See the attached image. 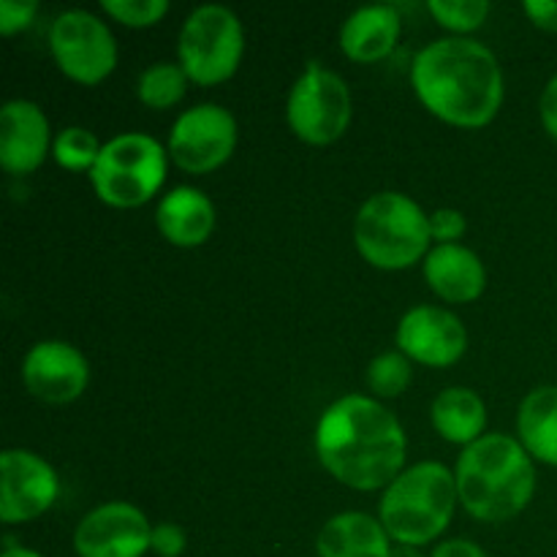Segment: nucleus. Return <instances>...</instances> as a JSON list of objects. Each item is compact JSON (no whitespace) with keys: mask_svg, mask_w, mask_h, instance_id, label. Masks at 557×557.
Instances as JSON below:
<instances>
[{"mask_svg":"<svg viewBox=\"0 0 557 557\" xmlns=\"http://www.w3.org/2000/svg\"><path fill=\"white\" fill-rule=\"evenodd\" d=\"M315 455L341 484L354 490L389 487L406 462V433L395 413L368 395L332 403L315 428Z\"/></svg>","mask_w":557,"mask_h":557,"instance_id":"nucleus-1","label":"nucleus"},{"mask_svg":"<svg viewBox=\"0 0 557 557\" xmlns=\"http://www.w3.org/2000/svg\"><path fill=\"white\" fill-rule=\"evenodd\" d=\"M411 85L435 117L460 128H482L504 103L498 58L493 49L466 36H446L419 49Z\"/></svg>","mask_w":557,"mask_h":557,"instance_id":"nucleus-2","label":"nucleus"},{"mask_svg":"<svg viewBox=\"0 0 557 557\" xmlns=\"http://www.w3.org/2000/svg\"><path fill=\"white\" fill-rule=\"evenodd\" d=\"M457 495L471 517L506 522L520 515L536 490V468L520 438L504 433L482 435L457 460Z\"/></svg>","mask_w":557,"mask_h":557,"instance_id":"nucleus-3","label":"nucleus"},{"mask_svg":"<svg viewBox=\"0 0 557 557\" xmlns=\"http://www.w3.org/2000/svg\"><path fill=\"white\" fill-rule=\"evenodd\" d=\"M457 495V479L444 462L424 460L406 468L381 498V522L395 544L433 542L451 522Z\"/></svg>","mask_w":557,"mask_h":557,"instance_id":"nucleus-4","label":"nucleus"},{"mask_svg":"<svg viewBox=\"0 0 557 557\" xmlns=\"http://www.w3.org/2000/svg\"><path fill=\"white\" fill-rule=\"evenodd\" d=\"M430 215L400 190H381L359 207L354 243L379 270H406L430 253Z\"/></svg>","mask_w":557,"mask_h":557,"instance_id":"nucleus-5","label":"nucleus"},{"mask_svg":"<svg viewBox=\"0 0 557 557\" xmlns=\"http://www.w3.org/2000/svg\"><path fill=\"white\" fill-rule=\"evenodd\" d=\"M166 156L163 145L152 136L128 131L103 141L96 166L90 169L92 190L103 205L141 207L158 194L166 177Z\"/></svg>","mask_w":557,"mask_h":557,"instance_id":"nucleus-6","label":"nucleus"},{"mask_svg":"<svg viewBox=\"0 0 557 557\" xmlns=\"http://www.w3.org/2000/svg\"><path fill=\"white\" fill-rule=\"evenodd\" d=\"M245 30L228 5L205 3L185 16L177 38L180 65L196 85L226 82L239 69Z\"/></svg>","mask_w":557,"mask_h":557,"instance_id":"nucleus-7","label":"nucleus"},{"mask_svg":"<svg viewBox=\"0 0 557 557\" xmlns=\"http://www.w3.org/2000/svg\"><path fill=\"white\" fill-rule=\"evenodd\" d=\"M351 90L346 79L321 63H308L286 101V120L308 145H332L351 125Z\"/></svg>","mask_w":557,"mask_h":557,"instance_id":"nucleus-8","label":"nucleus"},{"mask_svg":"<svg viewBox=\"0 0 557 557\" xmlns=\"http://www.w3.org/2000/svg\"><path fill=\"white\" fill-rule=\"evenodd\" d=\"M49 49L65 76L82 85H98L117 65V44L103 20L85 9H69L49 27Z\"/></svg>","mask_w":557,"mask_h":557,"instance_id":"nucleus-9","label":"nucleus"},{"mask_svg":"<svg viewBox=\"0 0 557 557\" xmlns=\"http://www.w3.org/2000/svg\"><path fill=\"white\" fill-rule=\"evenodd\" d=\"M237 120L221 103H196L169 131V158L190 174H205L232 158Z\"/></svg>","mask_w":557,"mask_h":557,"instance_id":"nucleus-10","label":"nucleus"},{"mask_svg":"<svg viewBox=\"0 0 557 557\" xmlns=\"http://www.w3.org/2000/svg\"><path fill=\"white\" fill-rule=\"evenodd\" d=\"M152 525L145 511L125 500L96 506L74 531L79 557H141L150 549Z\"/></svg>","mask_w":557,"mask_h":557,"instance_id":"nucleus-11","label":"nucleus"},{"mask_svg":"<svg viewBox=\"0 0 557 557\" xmlns=\"http://www.w3.org/2000/svg\"><path fill=\"white\" fill-rule=\"evenodd\" d=\"M60 482L44 457L27 449L0 455V520L16 525L41 517L58 500Z\"/></svg>","mask_w":557,"mask_h":557,"instance_id":"nucleus-12","label":"nucleus"},{"mask_svg":"<svg viewBox=\"0 0 557 557\" xmlns=\"http://www.w3.org/2000/svg\"><path fill=\"white\" fill-rule=\"evenodd\" d=\"M22 381L36 400L49 406L74 403L90 384L85 354L65 341H41L25 354Z\"/></svg>","mask_w":557,"mask_h":557,"instance_id":"nucleus-13","label":"nucleus"},{"mask_svg":"<svg viewBox=\"0 0 557 557\" xmlns=\"http://www.w3.org/2000/svg\"><path fill=\"white\" fill-rule=\"evenodd\" d=\"M397 348L413 362L449 368L468 348L466 324L451 310L417 305L397 324Z\"/></svg>","mask_w":557,"mask_h":557,"instance_id":"nucleus-14","label":"nucleus"},{"mask_svg":"<svg viewBox=\"0 0 557 557\" xmlns=\"http://www.w3.org/2000/svg\"><path fill=\"white\" fill-rule=\"evenodd\" d=\"M49 150V120L27 98L5 101L0 109V163L9 174H30Z\"/></svg>","mask_w":557,"mask_h":557,"instance_id":"nucleus-15","label":"nucleus"},{"mask_svg":"<svg viewBox=\"0 0 557 557\" xmlns=\"http://www.w3.org/2000/svg\"><path fill=\"white\" fill-rule=\"evenodd\" d=\"M428 286L446 302H473L487 286V270L479 253L460 243L435 245L424 256Z\"/></svg>","mask_w":557,"mask_h":557,"instance_id":"nucleus-16","label":"nucleus"},{"mask_svg":"<svg viewBox=\"0 0 557 557\" xmlns=\"http://www.w3.org/2000/svg\"><path fill=\"white\" fill-rule=\"evenodd\" d=\"M158 232L177 248H196L215 228V207L210 196L190 185L169 190L156 207Z\"/></svg>","mask_w":557,"mask_h":557,"instance_id":"nucleus-17","label":"nucleus"},{"mask_svg":"<svg viewBox=\"0 0 557 557\" xmlns=\"http://www.w3.org/2000/svg\"><path fill=\"white\" fill-rule=\"evenodd\" d=\"M400 38V14L389 3L359 5L341 27V49L357 63H375L395 49Z\"/></svg>","mask_w":557,"mask_h":557,"instance_id":"nucleus-18","label":"nucleus"},{"mask_svg":"<svg viewBox=\"0 0 557 557\" xmlns=\"http://www.w3.org/2000/svg\"><path fill=\"white\" fill-rule=\"evenodd\" d=\"M315 553L319 557H389L392 539L384 522L364 511H343L315 536Z\"/></svg>","mask_w":557,"mask_h":557,"instance_id":"nucleus-19","label":"nucleus"},{"mask_svg":"<svg viewBox=\"0 0 557 557\" xmlns=\"http://www.w3.org/2000/svg\"><path fill=\"white\" fill-rule=\"evenodd\" d=\"M433 428L438 430L441 438L449 444L471 446L482 438L484 424H487V408L484 400L468 386H449L438 392L430 408Z\"/></svg>","mask_w":557,"mask_h":557,"instance_id":"nucleus-20","label":"nucleus"},{"mask_svg":"<svg viewBox=\"0 0 557 557\" xmlns=\"http://www.w3.org/2000/svg\"><path fill=\"white\" fill-rule=\"evenodd\" d=\"M517 435L525 451L557 468V386H536L517 411Z\"/></svg>","mask_w":557,"mask_h":557,"instance_id":"nucleus-21","label":"nucleus"},{"mask_svg":"<svg viewBox=\"0 0 557 557\" xmlns=\"http://www.w3.org/2000/svg\"><path fill=\"white\" fill-rule=\"evenodd\" d=\"M188 74L180 63H152L141 71L139 82H136V96L145 107L150 109H169L185 96L188 90Z\"/></svg>","mask_w":557,"mask_h":557,"instance_id":"nucleus-22","label":"nucleus"},{"mask_svg":"<svg viewBox=\"0 0 557 557\" xmlns=\"http://www.w3.org/2000/svg\"><path fill=\"white\" fill-rule=\"evenodd\" d=\"M101 141L96 139V134L82 125H69V128L60 131L52 141V156L69 172H90L98 161V152H101Z\"/></svg>","mask_w":557,"mask_h":557,"instance_id":"nucleus-23","label":"nucleus"},{"mask_svg":"<svg viewBox=\"0 0 557 557\" xmlns=\"http://www.w3.org/2000/svg\"><path fill=\"white\" fill-rule=\"evenodd\" d=\"M370 392L375 397H400L406 386L411 384V359L397 348V351H384L368 364L364 373Z\"/></svg>","mask_w":557,"mask_h":557,"instance_id":"nucleus-24","label":"nucleus"},{"mask_svg":"<svg viewBox=\"0 0 557 557\" xmlns=\"http://www.w3.org/2000/svg\"><path fill=\"white\" fill-rule=\"evenodd\" d=\"M428 11L446 30H455L460 36V33L476 30L487 20L490 3L487 0H428Z\"/></svg>","mask_w":557,"mask_h":557,"instance_id":"nucleus-25","label":"nucleus"},{"mask_svg":"<svg viewBox=\"0 0 557 557\" xmlns=\"http://www.w3.org/2000/svg\"><path fill=\"white\" fill-rule=\"evenodd\" d=\"M101 9L112 20L128 27H150L166 16V0H101Z\"/></svg>","mask_w":557,"mask_h":557,"instance_id":"nucleus-26","label":"nucleus"},{"mask_svg":"<svg viewBox=\"0 0 557 557\" xmlns=\"http://www.w3.org/2000/svg\"><path fill=\"white\" fill-rule=\"evenodd\" d=\"M468 223L466 215L455 207H438V210L430 215V234L433 239H438V245H451L466 234Z\"/></svg>","mask_w":557,"mask_h":557,"instance_id":"nucleus-27","label":"nucleus"},{"mask_svg":"<svg viewBox=\"0 0 557 557\" xmlns=\"http://www.w3.org/2000/svg\"><path fill=\"white\" fill-rule=\"evenodd\" d=\"M36 14V0H0V33L14 36L16 30H25Z\"/></svg>","mask_w":557,"mask_h":557,"instance_id":"nucleus-28","label":"nucleus"},{"mask_svg":"<svg viewBox=\"0 0 557 557\" xmlns=\"http://www.w3.org/2000/svg\"><path fill=\"white\" fill-rule=\"evenodd\" d=\"M185 544H188V536H185V531L177 522H158V525H152L150 549L158 557H180L185 553Z\"/></svg>","mask_w":557,"mask_h":557,"instance_id":"nucleus-29","label":"nucleus"},{"mask_svg":"<svg viewBox=\"0 0 557 557\" xmlns=\"http://www.w3.org/2000/svg\"><path fill=\"white\" fill-rule=\"evenodd\" d=\"M528 20L542 30L557 33V0H525L522 3Z\"/></svg>","mask_w":557,"mask_h":557,"instance_id":"nucleus-30","label":"nucleus"},{"mask_svg":"<svg viewBox=\"0 0 557 557\" xmlns=\"http://www.w3.org/2000/svg\"><path fill=\"white\" fill-rule=\"evenodd\" d=\"M539 117H542L544 131L557 139V74L547 82L542 98H539Z\"/></svg>","mask_w":557,"mask_h":557,"instance_id":"nucleus-31","label":"nucleus"},{"mask_svg":"<svg viewBox=\"0 0 557 557\" xmlns=\"http://www.w3.org/2000/svg\"><path fill=\"white\" fill-rule=\"evenodd\" d=\"M430 557H487V553L468 539H449V542H441Z\"/></svg>","mask_w":557,"mask_h":557,"instance_id":"nucleus-32","label":"nucleus"},{"mask_svg":"<svg viewBox=\"0 0 557 557\" xmlns=\"http://www.w3.org/2000/svg\"><path fill=\"white\" fill-rule=\"evenodd\" d=\"M0 557H44L38 553H33V549H25V547H16L11 539H5V547H3V555Z\"/></svg>","mask_w":557,"mask_h":557,"instance_id":"nucleus-33","label":"nucleus"},{"mask_svg":"<svg viewBox=\"0 0 557 557\" xmlns=\"http://www.w3.org/2000/svg\"><path fill=\"white\" fill-rule=\"evenodd\" d=\"M389 557H424L419 553V547H411V544H392Z\"/></svg>","mask_w":557,"mask_h":557,"instance_id":"nucleus-34","label":"nucleus"}]
</instances>
